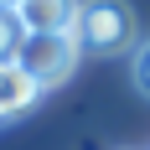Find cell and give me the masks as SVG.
<instances>
[{
    "instance_id": "obj_2",
    "label": "cell",
    "mask_w": 150,
    "mask_h": 150,
    "mask_svg": "<svg viewBox=\"0 0 150 150\" xmlns=\"http://www.w3.org/2000/svg\"><path fill=\"white\" fill-rule=\"evenodd\" d=\"M16 62L31 73V83L36 88H57V83H67V78L78 73V62H83V47H78L73 31H52V36H26L21 42V52H16Z\"/></svg>"
},
{
    "instance_id": "obj_7",
    "label": "cell",
    "mask_w": 150,
    "mask_h": 150,
    "mask_svg": "<svg viewBox=\"0 0 150 150\" xmlns=\"http://www.w3.org/2000/svg\"><path fill=\"white\" fill-rule=\"evenodd\" d=\"M16 5H21V0H0V11H16Z\"/></svg>"
},
{
    "instance_id": "obj_3",
    "label": "cell",
    "mask_w": 150,
    "mask_h": 150,
    "mask_svg": "<svg viewBox=\"0 0 150 150\" xmlns=\"http://www.w3.org/2000/svg\"><path fill=\"white\" fill-rule=\"evenodd\" d=\"M83 0H21L16 5V21L26 36H52V31H73Z\"/></svg>"
},
{
    "instance_id": "obj_6",
    "label": "cell",
    "mask_w": 150,
    "mask_h": 150,
    "mask_svg": "<svg viewBox=\"0 0 150 150\" xmlns=\"http://www.w3.org/2000/svg\"><path fill=\"white\" fill-rule=\"evenodd\" d=\"M129 73H135V88L150 98V42L135 47V57H129Z\"/></svg>"
},
{
    "instance_id": "obj_5",
    "label": "cell",
    "mask_w": 150,
    "mask_h": 150,
    "mask_svg": "<svg viewBox=\"0 0 150 150\" xmlns=\"http://www.w3.org/2000/svg\"><path fill=\"white\" fill-rule=\"evenodd\" d=\"M21 42H26V31H21V21H16V11H0V62H16V52H21Z\"/></svg>"
},
{
    "instance_id": "obj_1",
    "label": "cell",
    "mask_w": 150,
    "mask_h": 150,
    "mask_svg": "<svg viewBox=\"0 0 150 150\" xmlns=\"http://www.w3.org/2000/svg\"><path fill=\"white\" fill-rule=\"evenodd\" d=\"M78 47L83 52H129L135 47V11L124 0H83L78 11V26H73Z\"/></svg>"
},
{
    "instance_id": "obj_4",
    "label": "cell",
    "mask_w": 150,
    "mask_h": 150,
    "mask_svg": "<svg viewBox=\"0 0 150 150\" xmlns=\"http://www.w3.org/2000/svg\"><path fill=\"white\" fill-rule=\"evenodd\" d=\"M36 98H42V88L31 83V73H26V67H21V62H0V119L26 114Z\"/></svg>"
}]
</instances>
